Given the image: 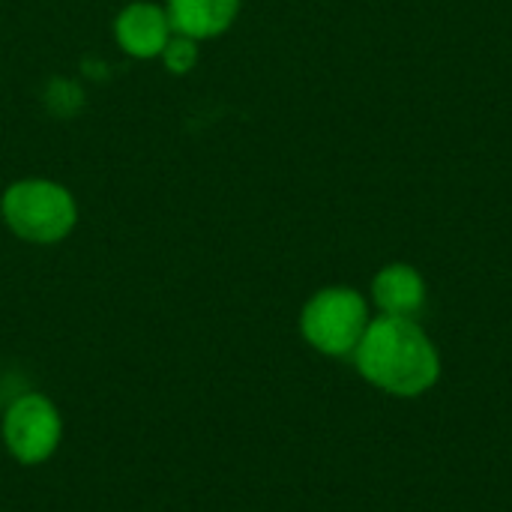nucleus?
<instances>
[{
  "label": "nucleus",
  "instance_id": "f257e3e1",
  "mask_svg": "<svg viewBox=\"0 0 512 512\" xmlns=\"http://www.w3.org/2000/svg\"><path fill=\"white\" fill-rule=\"evenodd\" d=\"M351 363L369 387L396 399L426 396L444 372L441 351L423 324L390 315H372Z\"/></svg>",
  "mask_w": 512,
  "mask_h": 512
},
{
  "label": "nucleus",
  "instance_id": "f03ea898",
  "mask_svg": "<svg viewBox=\"0 0 512 512\" xmlns=\"http://www.w3.org/2000/svg\"><path fill=\"white\" fill-rule=\"evenodd\" d=\"M78 198L54 177H18L0 192V222L27 246H57L78 228Z\"/></svg>",
  "mask_w": 512,
  "mask_h": 512
},
{
  "label": "nucleus",
  "instance_id": "7ed1b4c3",
  "mask_svg": "<svg viewBox=\"0 0 512 512\" xmlns=\"http://www.w3.org/2000/svg\"><path fill=\"white\" fill-rule=\"evenodd\" d=\"M369 321L372 303L363 291L351 285H324L303 303L297 330L315 354L351 360Z\"/></svg>",
  "mask_w": 512,
  "mask_h": 512
},
{
  "label": "nucleus",
  "instance_id": "20e7f679",
  "mask_svg": "<svg viewBox=\"0 0 512 512\" xmlns=\"http://www.w3.org/2000/svg\"><path fill=\"white\" fill-rule=\"evenodd\" d=\"M0 441L21 468L51 462L63 444V414L57 402L39 390L18 393L0 417Z\"/></svg>",
  "mask_w": 512,
  "mask_h": 512
},
{
  "label": "nucleus",
  "instance_id": "39448f33",
  "mask_svg": "<svg viewBox=\"0 0 512 512\" xmlns=\"http://www.w3.org/2000/svg\"><path fill=\"white\" fill-rule=\"evenodd\" d=\"M171 36L174 27L159 0H129L111 21L114 45L132 60H159Z\"/></svg>",
  "mask_w": 512,
  "mask_h": 512
},
{
  "label": "nucleus",
  "instance_id": "423d86ee",
  "mask_svg": "<svg viewBox=\"0 0 512 512\" xmlns=\"http://www.w3.org/2000/svg\"><path fill=\"white\" fill-rule=\"evenodd\" d=\"M369 303L378 315L390 318H420V312L429 303V285L426 276L408 264V261H390L384 264L369 285Z\"/></svg>",
  "mask_w": 512,
  "mask_h": 512
},
{
  "label": "nucleus",
  "instance_id": "0eeeda50",
  "mask_svg": "<svg viewBox=\"0 0 512 512\" xmlns=\"http://www.w3.org/2000/svg\"><path fill=\"white\" fill-rule=\"evenodd\" d=\"M165 9L174 33L195 42H210L237 24L243 0H165Z\"/></svg>",
  "mask_w": 512,
  "mask_h": 512
},
{
  "label": "nucleus",
  "instance_id": "6e6552de",
  "mask_svg": "<svg viewBox=\"0 0 512 512\" xmlns=\"http://www.w3.org/2000/svg\"><path fill=\"white\" fill-rule=\"evenodd\" d=\"M198 45L201 42H195V39H189V36H180V33H174L171 36V42L165 45V51H162V66L171 72V75H189L195 66H198Z\"/></svg>",
  "mask_w": 512,
  "mask_h": 512
}]
</instances>
